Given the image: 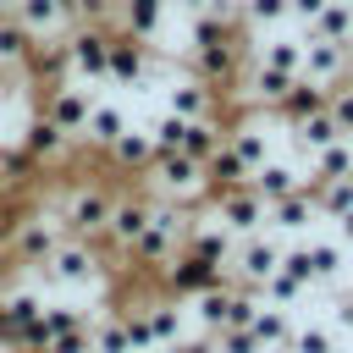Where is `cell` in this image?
Segmentation results:
<instances>
[{
  "label": "cell",
  "mask_w": 353,
  "mask_h": 353,
  "mask_svg": "<svg viewBox=\"0 0 353 353\" xmlns=\"http://www.w3.org/2000/svg\"><path fill=\"white\" fill-rule=\"evenodd\" d=\"M243 50H248V61H259L270 72H287V77H298V66H303V39L298 33H248Z\"/></svg>",
  "instance_id": "17"
},
{
  "label": "cell",
  "mask_w": 353,
  "mask_h": 353,
  "mask_svg": "<svg viewBox=\"0 0 353 353\" xmlns=\"http://www.w3.org/2000/svg\"><path fill=\"white\" fill-rule=\"evenodd\" d=\"M28 281H33L44 298H55V292H88V287H99V281H105V254H99L94 243L61 237V243H55V254H50L44 265H33V270H28Z\"/></svg>",
  "instance_id": "1"
},
{
  "label": "cell",
  "mask_w": 353,
  "mask_h": 353,
  "mask_svg": "<svg viewBox=\"0 0 353 353\" xmlns=\"http://www.w3.org/2000/svg\"><path fill=\"white\" fill-rule=\"evenodd\" d=\"M314 199H309V188H292L287 199H276V204H265V232H276V237H303V232H314Z\"/></svg>",
  "instance_id": "19"
},
{
  "label": "cell",
  "mask_w": 353,
  "mask_h": 353,
  "mask_svg": "<svg viewBox=\"0 0 353 353\" xmlns=\"http://www.w3.org/2000/svg\"><path fill=\"white\" fill-rule=\"evenodd\" d=\"M204 215H215L232 237H248V232H265V199L248 188V182H237V188H215L210 193V210Z\"/></svg>",
  "instance_id": "12"
},
{
  "label": "cell",
  "mask_w": 353,
  "mask_h": 353,
  "mask_svg": "<svg viewBox=\"0 0 353 353\" xmlns=\"http://www.w3.org/2000/svg\"><path fill=\"white\" fill-rule=\"evenodd\" d=\"M331 237H336V243L353 254V210H347V215H331Z\"/></svg>",
  "instance_id": "34"
},
{
  "label": "cell",
  "mask_w": 353,
  "mask_h": 353,
  "mask_svg": "<svg viewBox=\"0 0 353 353\" xmlns=\"http://www.w3.org/2000/svg\"><path fill=\"white\" fill-rule=\"evenodd\" d=\"M281 121L270 116V110H248V116H237V121H221V143L243 160V171H259L270 154H276V132Z\"/></svg>",
  "instance_id": "7"
},
{
  "label": "cell",
  "mask_w": 353,
  "mask_h": 353,
  "mask_svg": "<svg viewBox=\"0 0 353 353\" xmlns=\"http://www.w3.org/2000/svg\"><path fill=\"white\" fill-rule=\"evenodd\" d=\"M215 353H265V347L248 336V325H237V331H221L215 336Z\"/></svg>",
  "instance_id": "33"
},
{
  "label": "cell",
  "mask_w": 353,
  "mask_h": 353,
  "mask_svg": "<svg viewBox=\"0 0 353 353\" xmlns=\"http://www.w3.org/2000/svg\"><path fill=\"white\" fill-rule=\"evenodd\" d=\"M347 265H353V254H347L331 232H303V237H287V248H281V270H292V276L309 281V287L342 281Z\"/></svg>",
  "instance_id": "4"
},
{
  "label": "cell",
  "mask_w": 353,
  "mask_h": 353,
  "mask_svg": "<svg viewBox=\"0 0 353 353\" xmlns=\"http://www.w3.org/2000/svg\"><path fill=\"white\" fill-rule=\"evenodd\" d=\"M17 138V127H11V110H6V99H0V143H11Z\"/></svg>",
  "instance_id": "37"
},
{
  "label": "cell",
  "mask_w": 353,
  "mask_h": 353,
  "mask_svg": "<svg viewBox=\"0 0 353 353\" xmlns=\"http://www.w3.org/2000/svg\"><path fill=\"white\" fill-rule=\"evenodd\" d=\"M11 17L28 28V39H55V33H66V17H61L50 0H17Z\"/></svg>",
  "instance_id": "28"
},
{
  "label": "cell",
  "mask_w": 353,
  "mask_h": 353,
  "mask_svg": "<svg viewBox=\"0 0 353 353\" xmlns=\"http://www.w3.org/2000/svg\"><path fill=\"white\" fill-rule=\"evenodd\" d=\"M281 248H287V237H276V232H248V237H237V243H232V259H226V281L259 292V287L276 276Z\"/></svg>",
  "instance_id": "6"
},
{
  "label": "cell",
  "mask_w": 353,
  "mask_h": 353,
  "mask_svg": "<svg viewBox=\"0 0 353 353\" xmlns=\"http://www.w3.org/2000/svg\"><path fill=\"white\" fill-rule=\"evenodd\" d=\"M331 325H336V331H353V287L336 298V314H331Z\"/></svg>",
  "instance_id": "35"
},
{
  "label": "cell",
  "mask_w": 353,
  "mask_h": 353,
  "mask_svg": "<svg viewBox=\"0 0 353 353\" xmlns=\"http://www.w3.org/2000/svg\"><path fill=\"white\" fill-rule=\"evenodd\" d=\"M248 188L265 199V204H276V199H287L292 188H303V176H298V165H292V154H270L259 171H248Z\"/></svg>",
  "instance_id": "22"
},
{
  "label": "cell",
  "mask_w": 353,
  "mask_h": 353,
  "mask_svg": "<svg viewBox=\"0 0 353 353\" xmlns=\"http://www.w3.org/2000/svg\"><path fill=\"white\" fill-rule=\"evenodd\" d=\"M143 215H149V193L116 188V193H110V215H105L99 254H116V259H127V248H132V243H138V232H143Z\"/></svg>",
  "instance_id": "11"
},
{
  "label": "cell",
  "mask_w": 353,
  "mask_h": 353,
  "mask_svg": "<svg viewBox=\"0 0 353 353\" xmlns=\"http://www.w3.org/2000/svg\"><path fill=\"white\" fill-rule=\"evenodd\" d=\"M149 44H138L132 33H116L110 28V44H105V83L99 88H143L149 77Z\"/></svg>",
  "instance_id": "13"
},
{
  "label": "cell",
  "mask_w": 353,
  "mask_h": 353,
  "mask_svg": "<svg viewBox=\"0 0 353 353\" xmlns=\"http://www.w3.org/2000/svg\"><path fill=\"white\" fill-rule=\"evenodd\" d=\"M127 121H132V110H127V99H116V94H99L94 99V110H88V121H83V132H77V149H88V154H105L121 132H127Z\"/></svg>",
  "instance_id": "16"
},
{
  "label": "cell",
  "mask_w": 353,
  "mask_h": 353,
  "mask_svg": "<svg viewBox=\"0 0 353 353\" xmlns=\"http://www.w3.org/2000/svg\"><path fill=\"white\" fill-rule=\"evenodd\" d=\"M160 110H171V116H182V121L221 116V88H210V83L193 77V72H182V77H171V83L160 88Z\"/></svg>",
  "instance_id": "14"
},
{
  "label": "cell",
  "mask_w": 353,
  "mask_h": 353,
  "mask_svg": "<svg viewBox=\"0 0 353 353\" xmlns=\"http://www.w3.org/2000/svg\"><path fill=\"white\" fill-rule=\"evenodd\" d=\"M287 353H342V331L331 320H292Z\"/></svg>",
  "instance_id": "25"
},
{
  "label": "cell",
  "mask_w": 353,
  "mask_h": 353,
  "mask_svg": "<svg viewBox=\"0 0 353 353\" xmlns=\"http://www.w3.org/2000/svg\"><path fill=\"white\" fill-rule=\"evenodd\" d=\"M11 143L22 149V160H28L33 171H61V165L72 160V149H77V143H72V138H66L55 121H44L39 110H33V116L17 127V138H11Z\"/></svg>",
  "instance_id": "9"
},
{
  "label": "cell",
  "mask_w": 353,
  "mask_h": 353,
  "mask_svg": "<svg viewBox=\"0 0 353 353\" xmlns=\"http://www.w3.org/2000/svg\"><path fill=\"white\" fill-rule=\"evenodd\" d=\"M298 77H309V83L331 88V83L353 77V50L325 44V39H303V66H298Z\"/></svg>",
  "instance_id": "18"
},
{
  "label": "cell",
  "mask_w": 353,
  "mask_h": 353,
  "mask_svg": "<svg viewBox=\"0 0 353 353\" xmlns=\"http://www.w3.org/2000/svg\"><path fill=\"white\" fill-rule=\"evenodd\" d=\"M221 149V116H204V121H188L182 127V143H176V154H188V160H210Z\"/></svg>",
  "instance_id": "29"
},
{
  "label": "cell",
  "mask_w": 353,
  "mask_h": 353,
  "mask_svg": "<svg viewBox=\"0 0 353 353\" xmlns=\"http://www.w3.org/2000/svg\"><path fill=\"white\" fill-rule=\"evenodd\" d=\"M61 44H66V77L99 88V83H105V44H110V28L72 22V28L61 33Z\"/></svg>",
  "instance_id": "10"
},
{
  "label": "cell",
  "mask_w": 353,
  "mask_h": 353,
  "mask_svg": "<svg viewBox=\"0 0 353 353\" xmlns=\"http://www.w3.org/2000/svg\"><path fill=\"white\" fill-rule=\"evenodd\" d=\"M105 160H110L116 171H127V176H143V165L154 160V138H149V127H143V121H127V132L105 149Z\"/></svg>",
  "instance_id": "21"
},
{
  "label": "cell",
  "mask_w": 353,
  "mask_h": 353,
  "mask_svg": "<svg viewBox=\"0 0 353 353\" xmlns=\"http://www.w3.org/2000/svg\"><path fill=\"white\" fill-rule=\"evenodd\" d=\"M28 171H33V165L22 160V149H17V143H0V199H6V193L28 176Z\"/></svg>",
  "instance_id": "32"
},
{
  "label": "cell",
  "mask_w": 353,
  "mask_h": 353,
  "mask_svg": "<svg viewBox=\"0 0 353 353\" xmlns=\"http://www.w3.org/2000/svg\"><path fill=\"white\" fill-rule=\"evenodd\" d=\"M248 336H254L265 353L287 347V336H292V309H276V303H265V298H259V309L248 314Z\"/></svg>",
  "instance_id": "23"
},
{
  "label": "cell",
  "mask_w": 353,
  "mask_h": 353,
  "mask_svg": "<svg viewBox=\"0 0 353 353\" xmlns=\"http://www.w3.org/2000/svg\"><path fill=\"white\" fill-rule=\"evenodd\" d=\"M171 0H116V11H110V28L116 33H132L138 44H149L154 50V39H165V28H171Z\"/></svg>",
  "instance_id": "15"
},
{
  "label": "cell",
  "mask_w": 353,
  "mask_h": 353,
  "mask_svg": "<svg viewBox=\"0 0 353 353\" xmlns=\"http://www.w3.org/2000/svg\"><path fill=\"white\" fill-rule=\"evenodd\" d=\"M204 6H210V0H171L176 17H204Z\"/></svg>",
  "instance_id": "36"
},
{
  "label": "cell",
  "mask_w": 353,
  "mask_h": 353,
  "mask_svg": "<svg viewBox=\"0 0 353 353\" xmlns=\"http://www.w3.org/2000/svg\"><path fill=\"white\" fill-rule=\"evenodd\" d=\"M94 99H99V88H94V83L61 77V83H44L39 116H44V121H55V127H61V132L77 143V132H83V121H88V110H94Z\"/></svg>",
  "instance_id": "8"
},
{
  "label": "cell",
  "mask_w": 353,
  "mask_h": 353,
  "mask_svg": "<svg viewBox=\"0 0 353 353\" xmlns=\"http://www.w3.org/2000/svg\"><path fill=\"white\" fill-rule=\"evenodd\" d=\"M325 116L336 121L342 138H353V77H342V83L325 88Z\"/></svg>",
  "instance_id": "31"
},
{
  "label": "cell",
  "mask_w": 353,
  "mask_h": 353,
  "mask_svg": "<svg viewBox=\"0 0 353 353\" xmlns=\"http://www.w3.org/2000/svg\"><path fill=\"white\" fill-rule=\"evenodd\" d=\"M325 105V88L320 83H309V77H292V88H287V99L276 105V121L281 127H292V121H303L309 110H320Z\"/></svg>",
  "instance_id": "27"
},
{
  "label": "cell",
  "mask_w": 353,
  "mask_h": 353,
  "mask_svg": "<svg viewBox=\"0 0 353 353\" xmlns=\"http://www.w3.org/2000/svg\"><path fill=\"white\" fill-rule=\"evenodd\" d=\"M11 94H17V77H11V72H0V99H11Z\"/></svg>",
  "instance_id": "38"
},
{
  "label": "cell",
  "mask_w": 353,
  "mask_h": 353,
  "mask_svg": "<svg viewBox=\"0 0 353 353\" xmlns=\"http://www.w3.org/2000/svg\"><path fill=\"white\" fill-rule=\"evenodd\" d=\"M143 182H149L154 199H171V204H188V210L210 199V176H204V165L188 160V154H176V149H160V154L143 165Z\"/></svg>",
  "instance_id": "5"
},
{
  "label": "cell",
  "mask_w": 353,
  "mask_h": 353,
  "mask_svg": "<svg viewBox=\"0 0 353 353\" xmlns=\"http://www.w3.org/2000/svg\"><path fill=\"white\" fill-rule=\"evenodd\" d=\"M193 215H199V210H188V204H171V199H154V193H149V215H143V232H138V243L127 248V259H132V265L160 270L171 254H182V243H188V232H193Z\"/></svg>",
  "instance_id": "2"
},
{
  "label": "cell",
  "mask_w": 353,
  "mask_h": 353,
  "mask_svg": "<svg viewBox=\"0 0 353 353\" xmlns=\"http://www.w3.org/2000/svg\"><path fill=\"white\" fill-rule=\"evenodd\" d=\"M39 39H28V28L6 11L0 17V72H11V77H22V66H28V50H33Z\"/></svg>",
  "instance_id": "26"
},
{
  "label": "cell",
  "mask_w": 353,
  "mask_h": 353,
  "mask_svg": "<svg viewBox=\"0 0 353 353\" xmlns=\"http://www.w3.org/2000/svg\"><path fill=\"white\" fill-rule=\"evenodd\" d=\"M303 39H325V44L353 50V0H325V6H320V17L309 22V33H303Z\"/></svg>",
  "instance_id": "24"
},
{
  "label": "cell",
  "mask_w": 353,
  "mask_h": 353,
  "mask_svg": "<svg viewBox=\"0 0 353 353\" xmlns=\"http://www.w3.org/2000/svg\"><path fill=\"white\" fill-rule=\"evenodd\" d=\"M287 22V0H237V28L243 33H276Z\"/></svg>",
  "instance_id": "30"
},
{
  "label": "cell",
  "mask_w": 353,
  "mask_h": 353,
  "mask_svg": "<svg viewBox=\"0 0 353 353\" xmlns=\"http://www.w3.org/2000/svg\"><path fill=\"white\" fill-rule=\"evenodd\" d=\"M232 232L215 221V215H193V232H188V243H182V254H193V259H204V265H215V270H226V259H232Z\"/></svg>",
  "instance_id": "20"
},
{
  "label": "cell",
  "mask_w": 353,
  "mask_h": 353,
  "mask_svg": "<svg viewBox=\"0 0 353 353\" xmlns=\"http://www.w3.org/2000/svg\"><path fill=\"white\" fill-rule=\"evenodd\" d=\"M110 193H116V188H105V182H94V176L66 182L61 193H50L61 232L77 237V243H94V248H99V237H105V215H110Z\"/></svg>",
  "instance_id": "3"
}]
</instances>
